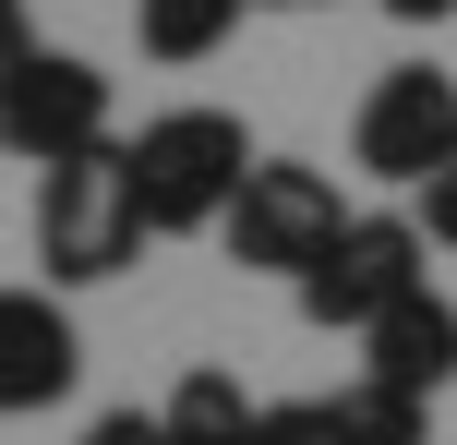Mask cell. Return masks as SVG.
<instances>
[{"mask_svg":"<svg viewBox=\"0 0 457 445\" xmlns=\"http://www.w3.org/2000/svg\"><path fill=\"white\" fill-rule=\"evenodd\" d=\"M133 253H145V193H133L120 144H85V157L37 169V265H48V289H96Z\"/></svg>","mask_w":457,"mask_h":445,"instance_id":"cell-1","label":"cell"},{"mask_svg":"<svg viewBox=\"0 0 457 445\" xmlns=\"http://www.w3.org/2000/svg\"><path fill=\"white\" fill-rule=\"evenodd\" d=\"M133 193H145V229H228V205H241V181H253V133L228 109H157L133 144Z\"/></svg>","mask_w":457,"mask_h":445,"instance_id":"cell-2","label":"cell"},{"mask_svg":"<svg viewBox=\"0 0 457 445\" xmlns=\"http://www.w3.org/2000/svg\"><path fill=\"white\" fill-rule=\"evenodd\" d=\"M421 253H434V241H421V217H349V229L289 277V301H301V326H325V337H337V326L373 337L410 289H434V277H421Z\"/></svg>","mask_w":457,"mask_h":445,"instance_id":"cell-3","label":"cell"},{"mask_svg":"<svg viewBox=\"0 0 457 445\" xmlns=\"http://www.w3.org/2000/svg\"><path fill=\"white\" fill-rule=\"evenodd\" d=\"M349 229L337 181H325L313 157H253L241 205H228V265H265V277H301V265L325 253V241Z\"/></svg>","mask_w":457,"mask_h":445,"instance_id":"cell-4","label":"cell"},{"mask_svg":"<svg viewBox=\"0 0 457 445\" xmlns=\"http://www.w3.org/2000/svg\"><path fill=\"white\" fill-rule=\"evenodd\" d=\"M349 157H361L373 181L421 193L434 169H457V85H445L434 61H397L386 85L361 96V120H349Z\"/></svg>","mask_w":457,"mask_h":445,"instance_id":"cell-5","label":"cell"},{"mask_svg":"<svg viewBox=\"0 0 457 445\" xmlns=\"http://www.w3.org/2000/svg\"><path fill=\"white\" fill-rule=\"evenodd\" d=\"M85 144H109V72L72 61V48H37V61L0 85V157L61 169V157H85Z\"/></svg>","mask_w":457,"mask_h":445,"instance_id":"cell-6","label":"cell"},{"mask_svg":"<svg viewBox=\"0 0 457 445\" xmlns=\"http://www.w3.org/2000/svg\"><path fill=\"white\" fill-rule=\"evenodd\" d=\"M72 374H85V337H72V313L48 301V289H0V422H24V409H61Z\"/></svg>","mask_w":457,"mask_h":445,"instance_id":"cell-7","label":"cell"},{"mask_svg":"<svg viewBox=\"0 0 457 445\" xmlns=\"http://www.w3.org/2000/svg\"><path fill=\"white\" fill-rule=\"evenodd\" d=\"M265 445H434V409L361 374L349 398H289V409H265Z\"/></svg>","mask_w":457,"mask_h":445,"instance_id":"cell-8","label":"cell"},{"mask_svg":"<svg viewBox=\"0 0 457 445\" xmlns=\"http://www.w3.org/2000/svg\"><path fill=\"white\" fill-rule=\"evenodd\" d=\"M361 374H373V385H397V398H421V409H434L445 385H457V301H445V289H410V301H397L386 326L361 337Z\"/></svg>","mask_w":457,"mask_h":445,"instance_id":"cell-9","label":"cell"},{"mask_svg":"<svg viewBox=\"0 0 457 445\" xmlns=\"http://www.w3.org/2000/svg\"><path fill=\"white\" fill-rule=\"evenodd\" d=\"M169 433H181V445H265V409L241 398V374H217V361H205V374L169 385Z\"/></svg>","mask_w":457,"mask_h":445,"instance_id":"cell-10","label":"cell"},{"mask_svg":"<svg viewBox=\"0 0 457 445\" xmlns=\"http://www.w3.org/2000/svg\"><path fill=\"white\" fill-rule=\"evenodd\" d=\"M241 12L253 0H133V37H145V61H217L241 37Z\"/></svg>","mask_w":457,"mask_h":445,"instance_id":"cell-11","label":"cell"},{"mask_svg":"<svg viewBox=\"0 0 457 445\" xmlns=\"http://www.w3.org/2000/svg\"><path fill=\"white\" fill-rule=\"evenodd\" d=\"M85 445H181V433H169V409H96Z\"/></svg>","mask_w":457,"mask_h":445,"instance_id":"cell-12","label":"cell"},{"mask_svg":"<svg viewBox=\"0 0 457 445\" xmlns=\"http://www.w3.org/2000/svg\"><path fill=\"white\" fill-rule=\"evenodd\" d=\"M421 241H445V253H457V169L421 181Z\"/></svg>","mask_w":457,"mask_h":445,"instance_id":"cell-13","label":"cell"},{"mask_svg":"<svg viewBox=\"0 0 457 445\" xmlns=\"http://www.w3.org/2000/svg\"><path fill=\"white\" fill-rule=\"evenodd\" d=\"M24 61H37V24H24V0H0V85H12Z\"/></svg>","mask_w":457,"mask_h":445,"instance_id":"cell-14","label":"cell"},{"mask_svg":"<svg viewBox=\"0 0 457 445\" xmlns=\"http://www.w3.org/2000/svg\"><path fill=\"white\" fill-rule=\"evenodd\" d=\"M386 12H397V24H445L457 0H386Z\"/></svg>","mask_w":457,"mask_h":445,"instance_id":"cell-15","label":"cell"},{"mask_svg":"<svg viewBox=\"0 0 457 445\" xmlns=\"http://www.w3.org/2000/svg\"><path fill=\"white\" fill-rule=\"evenodd\" d=\"M265 12H313V0H265Z\"/></svg>","mask_w":457,"mask_h":445,"instance_id":"cell-16","label":"cell"}]
</instances>
